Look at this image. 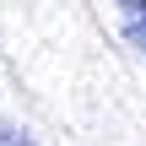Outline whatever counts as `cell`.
Listing matches in <instances>:
<instances>
[{"label":"cell","mask_w":146,"mask_h":146,"mask_svg":"<svg viewBox=\"0 0 146 146\" xmlns=\"http://www.w3.org/2000/svg\"><path fill=\"white\" fill-rule=\"evenodd\" d=\"M114 16H119V33L125 43L146 60V0H114Z\"/></svg>","instance_id":"obj_1"},{"label":"cell","mask_w":146,"mask_h":146,"mask_svg":"<svg viewBox=\"0 0 146 146\" xmlns=\"http://www.w3.org/2000/svg\"><path fill=\"white\" fill-rule=\"evenodd\" d=\"M0 146H38V141L22 135V130H11V125H0Z\"/></svg>","instance_id":"obj_2"}]
</instances>
